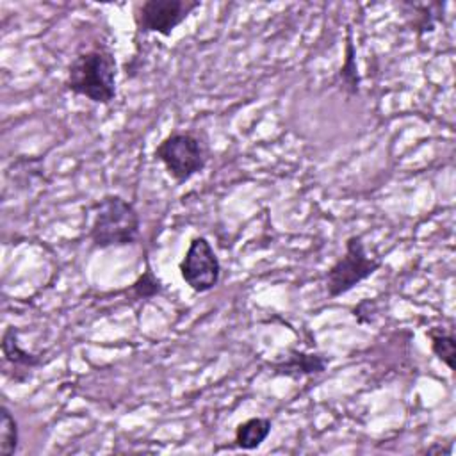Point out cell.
I'll return each instance as SVG.
<instances>
[{
    "label": "cell",
    "mask_w": 456,
    "mask_h": 456,
    "mask_svg": "<svg viewBox=\"0 0 456 456\" xmlns=\"http://www.w3.org/2000/svg\"><path fill=\"white\" fill-rule=\"evenodd\" d=\"M141 217L132 201L119 194H105L94 205L89 240L94 248H123L139 240Z\"/></svg>",
    "instance_id": "cell-2"
},
{
    "label": "cell",
    "mask_w": 456,
    "mask_h": 456,
    "mask_svg": "<svg viewBox=\"0 0 456 456\" xmlns=\"http://www.w3.org/2000/svg\"><path fill=\"white\" fill-rule=\"evenodd\" d=\"M426 337L429 338V346L433 354L447 365L449 370H454V358H456V338L452 330H444L438 326H433L426 331Z\"/></svg>",
    "instance_id": "cell-10"
},
{
    "label": "cell",
    "mask_w": 456,
    "mask_h": 456,
    "mask_svg": "<svg viewBox=\"0 0 456 456\" xmlns=\"http://www.w3.org/2000/svg\"><path fill=\"white\" fill-rule=\"evenodd\" d=\"M337 78H340V87L344 91H347L349 94H358V69H356V62H354V48L351 43V32H347V43H346V61L337 75Z\"/></svg>",
    "instance_id": "cell-13"
},
{
    "label": "cell",
    "mask_w": 456,
    "mask_h": 456,
    "mask_svg": "<svg viewBox=\"0 0 456 456\" xmlns=\"http://www.w3.org/2000/svg\"><path fill=\"white\" fill-rule=\"evenodd\" d=\"M2 356H4V369L11 367L12 378L16 383H23L30 378V372L43 363L41 354H34L20 346L18 330L14 326H7L2 333Z\"/></svg>",
    "instance_id": "cell-7"
},
{
    "label": "cell",
    "mask_w": 456,
    "mask_h": 456,
    "mask_svg": "<svg viewBox=\"0 0 456 456\" xmlns=\"http://www.w3.org/2000/svg\"><path fill=\"white\" fill-rule=\"evenodd\" d=\"M198 7L200 0H142L132 5V18L137 32L169 37Z\"/></svg>",
    "instance_id": "cell-5"
},
{
    "label": "cell",
    "mask_w": 456,
    "mask_h": 456,
    "mask_svg": "<svg viewBox=\"0 0 456 456\" xmlns=\"http://www.w3.org/2000/svg\"><path fill=\"white\" fill-rule=\"evenodd\" d=\"M273 374L285 376L290 379H299L305 376H315L326 370L328 358L319 353H306L297 349H289L280 360L269 363Z\"/></svg>",
    "instance_id": "cell-8"
},
{
    "label": "cell",
    "mask_w": 456,
    "mask_h": 456,
    "mask_svg": "<svg viewBox=\"0 0 456 456\" xmlns=\"http://www.w3.org/2000/svg\"><path fill=\"white\" fill-rule=\"evenodd\" d=\"M0 411H2L0 413V454L11 456L18 451V442H20L18 420L14 419L7 404H2Z\"/></svg>",
    "instance_id": "cell-11"
},
{
    "label": "cell",
    "mask_w": 456,
    "mask_h": 456,
    "mask_svg": "<svg viewBox=\"0 0 456 456\" xmlns=\"http://www.w3.org/2000/svg\"><path fill=\"white\" fill-rule=\"evenodd\" d=\"M210 144L200 130H173L153 150L167 176L176 183H185L200 175L210 160Z\"/></svg>",
    "instance_id": "cell-3"
},
{
    "label": "cell",
    "mask_w": 456,
    "mask_h": 456,
    "mask_svg": "<svg viewBox=\"0 0 456 456\" xmlns=\"http://www.w3.org/2000/svg\"><path fill=\"white\" fill-rule=\"evenodd\" d=\"M178 271L185 285L198 294L210 292L221 280V262L207 237L196 235L191 239Z\"/></svg>",
    "instance_id": "cell-6"
},
{
    "label": "cell",
    "mask_w": 456,
    "mask_h": 456,
    "mask_svg": "<svg viewBox=\"0 0 456 456\" xmlns=\"http://www.w3.org/2000/svg\"><path fill=\"white\" fill-rule=\"evenodd\" d=\"M135 301H146L151 297H157L164 292V283L160 281V278L151 271L150 265H146V269L142 271V274H139V278L128 287L126 290Z\"/></svg>",
    "instance_id": "cell-12"
},
{
    "label": "cell",
    "mask_w": 456,
    "mask_h": 456,
    "mask_svg": "<svg viewBox=\"0 0 456 456\" xmlns=\"http://www.w3.org/2000/svg\"><path fill=\"white\" fill-rule=\"evenodd\" d=\"M116 77L118 62L114 52L105 43H94L71 59L64 87L68 93L96 105H110L118 96Z\"/></svg>",
    "instance_id": "cell-1"
},
{
    "label": "cell",
    "mask_w": 456,
    "mask_h": 456,
    "mask_svg": "<svg viewBox=\"0 0 456 456\" xmlns=\"http://www.w3.org/2000/svg\"><path fill=\"white\" fill-rule=\"evenodd\" d=\"M273 422L267 417H251L237 424L233 433V444L242 451L258 449L271 435Z\"/></svg>",
    "instance_id": "cell-9"
},
{
    "label": "cell",
    "mask_w": 456,
    "mask_h": 456,
    "mask_svg": "<svg viewBox=\"0 0 456 456\" xmlns=\"http://www.w3.org/2000/svg\"><path fill=\"white\" fill-rule=\"evenodd\" d=\"M383 265L381 258L369 256L362 235H351L346 239V251L326 271L324 285L331 299L354 289L360 281L370 278Z\"/></svg>",
    "instance_id": "cell-4"
}]
</instances>
